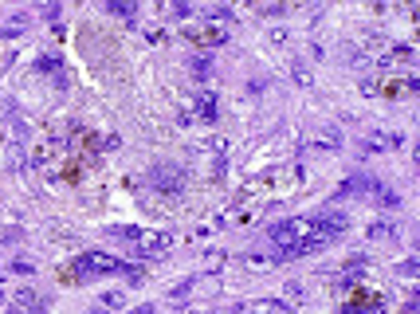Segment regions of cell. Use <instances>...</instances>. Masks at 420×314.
<instances>
[{"label": "cell", "mask_w": 420, "mask_h": 314, "mask_svg": "<svg viewBox=\"0 0 420 314\" xmlns=\"http://www.w3.org/2000/svg\"><path fill=\"white\" fill-rule=\"evenodd\" d=\"M130 314H157V306H153V302H146V306H134Z\"/></svg>", "instance_id": "19"}, {"label": "cell", "mask_w": 420, "mask_h": 314, "mask_svg": "<svg viewBox=\"0 0 420 314\" xmlns=\"http://www.w3.org/2000/svg\"><path fill=\"white\" fill-rule=\"evenodd\" d=\"M192 43H201V47H220V43H228L232 36V24H217V20H208V24H201L197 32H189Z\"/></svg>", "instance_id": "6"}, {"label": "cell", "mask_w": 420, "mask_h": 314, "mask_svg": "<svg viewBox=\"0 0 420 314\" xmlns=\"http://www.w3.org/2000/svg\"><path fill=\"white\" fill-rule=\"evenodd\" d=\"M75 275H126L130 283H142L146 279V271L142 267H130V263H122L118 256H107V251H82L79 260H75Z\"/></svg>", "instance_id": "2"}, {"label": "cell", "mask_w": 420, "mask_h": 314, "mask_svg": "<svg viewBox=\"0 0 420 314\" xmlns=\"http://www.w3.org/2000/svg\"><path fill=\"white\" fill-rule=\"evenodd\" d=\"M283 299H287V302H302V299H307L302 283H287V287H283Z\"/></svg>", "instance_id": "14"}, {"label": "cell", "mask_w": 420, "mask_h": 314, "mask_svg": "<svg viewBox=\"0 0 420 314\" xmlns=\"http://www.w3.org/2000/svg\"><path fill=\"white\" fill-rule=\"evenodd\" d=\"M247 311H252V314H295V311H291V306H287V302H279V299H263V302H252Z\"/></svg>", "instance_id": "9"}, {"label": "cell", "mask_w": 420, "mask_h": 314, "mask_svg": "<svg viewBox=\"0 0 420 314\" xmlns=\"http://www.w3.org/2000/svg\"><path fill=\"white\" fill-rule=\"evenodd\" d=\"M149 189H157V192H185V185H189V173H185V165H177V161H157L153 169H149Z\"/></svg>", "instance_id": "4"}, {"label": "cell", "mask_w": 420, "mask_h": 314, "mask_svg": "<svg viewBox=\"0 0 420 314\" xmlns=\"http://www.w3.org/2000/svg\"><path fill=\"white\" fill-rule=\"evenodd\" d=\"M350 228V216L346 212H311V216H291V220H279L267 228V240L275 244L279 260H302L318 247L334 244L342 232Z\"/></svg>", "instance_id": "1"}, {"label": "cell", "mask_w": 420, "mask_h": 314, "mask_svg": "<svg viewBox=\"0 0 420 314\" xmlns=\"http://www.w3.org/2000/svg\"><path fill=\"white\" fill-rule=\"evenodd\" d=\"M110 236H118L126 244H134L137 256L146 260H162L165 251L173 247V236L169 232H157V228H110Z\"/></svg>", "instance_id": "3"}, {"label": "cell", "mask_w": 420, "mask_h": 314, "mask_svg": "<svg viewBox=\"0 0 420 314\" xmlns=\"http://www.w3.org/2000/svg\"><path fill=\"white\" fill-rule=\"evenodd\" d=\"M192 287H197V279H181L173 291H169V302H181V299H189L192 295Z\"/></svg>", "instance_id": "12"}, {"label": "cell", "mask_w": 420, "mask_h": 314, "mask_svg": "<svg viewBox=\"0 0 420 314\" xmlns=\"http://www.w3.org/2000/svg\"><path fill=\"white\" fill-rule=\"evenodd\" d=\"M102 306H107V311H122L126 295H122V291H107V295H102Z\"/></svg>", "instance_id": "13"}, {"label": "cell", "mask_w": 420, "mask_h": 314, "mask_svg": "<svg viewBox=\"0 0 420 314\" xmlns=\"http://www.w3.org/2000/svg\"><path fill=\"white\" fill-rule=\"evenodd\" d=\"M165 12H169V16H177V20H185V16H192V8H189V4H169Z\"/></svg>", "instance_id": "17"}, {"label": "cell", "mask_w": 420, "mask_h": 314, "mask_svg": "<svg viewBox=\"0 0 420 314\" xmlns=\"http://www.w3.org/2000/svg\"><path fill=\"white\" fill-rule=\"evenodd\" d=\"M342 130L338 126H314V130H307V137H302V150L307 153H338L342 150Z\"/></svg>", "instance_id": "5"}, {"label": "cell", "mask_w": 420, "mask_h": 314, "mask_svg": "<svg viewBox=\"0 0 420 314\" xmlns=\"http://www.w3.org/2000/svg\"><path fill=\"white\" fill-rule=\"evenodd\" d=\"M107 12H114V16H137V8H134V4H122V0H114V4H107Z\"/></svg>", "instance_id": "15"}, {"label": "cell", "mask_w": 420, "mask_h": 314, "mask_svg": "<svg viewBox=\"0 0 420 314\" xmlns=\"http://www.w3.org/2000/svg\"><path fill=\"white\" fill-rule=\"evenodd\" d=\"M369 240H397V224L393 220H377V224H369Z\"/></svg>", "instance_id": "10"}, {"label": "cell", "mask_w": 420, "mask_h": 314, "mask_svg": "<svg viewBox=\"0 0 420 314\" xmlns=\"http://www.w3.org/2000/svg\"><path fill=\"white\" fill-rule=\"evenodd\" d=\"M420 271V263L417 260H405V263H397V275H405V279H412V275Z\"/></svg>", "instance_id": "16"}, {"label": "cell", "mask_w": 420, "mask_h": 314, "mask_svg": "<svg viewBox=\"0 0 420 314\" xmlns=\"http://www.w3.org/2000/svg\"><path fill=\"white\" fill-rule=\"evenodd\" d=\"M189 71H192V79H212V55H192L189 59Z\"/></svg>", "instance_id": "8"}, {"label": "cell", "mask_w": 420, "mask_h": 314, "mask_svg": "<svg viewBox=\"0 0 420 314\" xmlns=\"http://www.w3.org/2000/svg\"><path fill=\"white\" fill-rule=\"evenodd\" d=\"M291 79H295L298 87H311V67H307L302 59H295V63H291Z\"/></svg>", "instance_id": "11"}, {"label": "cell", "mask_w": 420, "mask_h": 314, "mask_svg": "<svg viewBox=\"0 0 420 314\" xmlns=\"http://www.w3.org/2000/svg\"><path fill=\"white\" fill-rule=\"evenodd\" d=\"M217 267H224V251H208V271H217Z\"/></svg>", "instance_id": "18"}, {"label": "cell", "mask_w": 420, "mask_h": 314, "mask_svg": "<svg viewBox=\"0 0 420 314\" xmlns=\"http://www.w3.org/2000/svg\"><path fill=\"white\" fill-rule=\"evenodd\" d=\"M192 110H197V118H201L204 126H212L217 122V95H212V91H201V95L192 98Z\"/></svg>", "instance_id": "7"}]
</instances>
